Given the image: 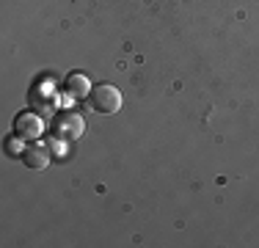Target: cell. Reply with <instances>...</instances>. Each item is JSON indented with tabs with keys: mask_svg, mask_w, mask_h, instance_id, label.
Returning <instances> with one entry per match:
<instances>
[{
	"mask_svg": "<svg viewBox=\"0 0 259 248\" xmlns=\"http://www.w3.org/2000/svg\"><path fill=\"white\" fill-rule=\"evenodd\" d=\"M50 133H53L55 141H61V144H72V141L83 138L85 121H83V116H80L77 110H61V113L53 116Z\"/></svg>",
	"mask_w": 259,
	"mask_h": 248,
	"instance_id": "1",
	"label": "cell"
},
{
	"mask_svg": "<svg viewBox=\"0 0 259 248\" xmlns=\"http://www.w3.org/2000/svg\"><path fill=\"white\" fill-rule=\"evenodd\" d=\"M89 102H91V108H94L97 113H108V116L119 113L121 110V91L116 89V86H110V83H100V86L91 89Z\"/></svg>",
	"mask_w": 259,
	"mask_h": 248,
	"instance_id": "2",
	"label": "cell"
},
{
	"mask_svg": "<svg viewBox=\"0 0 259 248\" xmlns=\"http://www.w3.org/2000/svg\"><path fill=\"white\" fill-rule=\"evenodd\" d=\"M41 133H45V121L33 110H22L14 119V135H20L22 141H36Z\"/></svg>",
	"mask_w": 259,
	"mask_h": 248,
	"instance_id": "3",
	"label": "cell"
},
{
	"mask_svg": "<svg viewBox=\"0 0 259 248\" xmlns=\"http://www.w3.org/2000/svg\"><path fill=\"white\" fill-rule=\"evenodd\" d=\"M91 89H94V86L89 83V77H85L83 72H69L64 77V94L69 99H85L91 94Z\"/></svg>",
	"mask_w": 259,
	"mask_h": 248,
	"instance_id": "4",
	"label": "cell"
},
{
	"mask_svg": "<svg viewBox=\"0 0 259 248\" xmlns=\"http://www.w3.org/2000/svg\"><path fill=\"white\" fill-rule=\"evenodd\" d=\"M22 163H25L30 171H41V169H47V163H50V149L41 146V144L28 146V149H25V154H22Z\"/></svg>",
	"mask_w": 259,
	"mask_h": 248,
	"instance_id": "5",
	"label": "cell"
},
{
	"mask_svg": "<svg viewBox=\"0 0 259 248\" xmlns=\"http://www.w3.org/2000/svg\"><path fill=\"white\" fill-rule=\"evenodd\" d=\"M20 141H22L20 135H11V138H6L3 149H6V154H9V157H22V154H25V149H22Z\"/></svg>",
	"mask_w": 259,
	"mask_h": 248,
	"instance_id": "6",
	"label": "cell"
}]
</instances>
